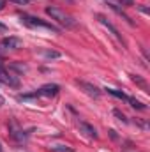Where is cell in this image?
<instances>
[{
    "label": "cell",
    "mask_w": 150,
    "mask_h": 152,
    "mask_svg": "<svg viewBox=\"0 0 150 152\" xmlns=\"http://www.w3.org/2000/svg\"><path fill=\"white\" fill-rule=\"evenodd\" d=\"M46 14L51 16V20H55L57 23H60V25L66 27V28H74L76 27V20L71 14H67L66 11H62L60 7L50 5V7H46Z\"/></svg>",
    "instance_id": "1"
},
{
    "label": "cell",
    "mask_w": 150,
    "mask_h": 152,
    "mask_svg": "<svg viewBox=\"0 0 150 152\" xmlns=\"http://www.w3.org/2000/svg\"><path fill=\"white\" fill-rule=\"evenodd\" d=\"M20 20H21V23H23L25 27H28V28H44V30H50V32H53V34H58V28H57L55 25H51V23L41 20L37 16H32V14H20Z\"/></svg>",
    "instance_id": "2"
},
{
    "label": "cell",
    "mask_w": 150,
    "mask_h": 152,
    "mask_svg": "<svg viewBox=\"0 0 150 152\" xmlns=\"http://www.w3.org/2000/svg\"><path fill=\"white\" fill-rule=\"evenodd\" d=\"M0 83H5V85H9V87H12V88H18L20 87V78L14 75H11L2 64H0Z\"/></svg>",
    "instance_id": "3"
},
{
    "label": "cell",
    "mask_w": 150,
    "mask_h": 152,
    "mask_svg": "<svg viewBox=\"0 0 150 152\" xmlns=\"http://www.w3.org/2000/svg\"><path fill=\"white\" fill-rule=\"evenodd\" d=\"M95 18H97V21H99V23H101V25H103V27H104L106 30H110V34H111V37L115 39V41H117L118 44H122V46L125 44V42H124V39H122V36L118 34V30H117V28L113 27V25L110 23V21H108V20H106V18H104V16H103V14H97Z\"/></svg>",
    "instance_id": "4"
},
{
    "label": "cell",
    "mask_w": 150,
    "mask_h": 152,
    "mask_svg": "<svg viewBox=\"0 0 150 152\" xmlns=\"http://www.w3.org/2000/svg\"><path fill=\"white\" fill-rule=\"evenodd\" d=\"M76 85H78L87 96H90V97H94V99H97V97L101 96V90H99L94 83H88V81H83V80H76Z\"/></svg>",
    "instance_id": "5"
},
{
    "label": "cell",
    "mask_w": 150,
    "mask_h": 152,
    "mask_svg": "<svg viewBox=\"0 0 150 152\" xmlns=\"http://www.w3.org/2000/svg\"><path fill=\"white\" fill-rule=\"evenodd\" d=\"M58 92H60V85H57V83H46L41 88H37L39 97H55Z\"/></svg>",
    "instance_id": "6"
},
{
    "label": "cell",
    "mask_w": 150,
    "mask_h": 152,
    "mask_svg": "<svg viewBox=\"0 0 150 152\" xmlns=\"http://www.w3.org/2000/svg\"><path fill=\"white\" fill-rule=\"evenodd\" d=\"M9 133H11V138H12V140H16V142H20V143L27 142V138H28V133H25L23 129L16 127V124H14V122H11V126H9Z\"/></svg>",
    "instance_id": "7"
},
{
    "label": "cell",
    "mask_w": 150,
    "mask_h": 152,
    "mask_svg": "<svg viewBox=\"0 0 150 152\" xmlns=\"http://www.w3.org/2000/svg\"><path fill=\"white\" fill-rule=\"evenodd\" d=\"M78 129H79V133H83L87 138H94V140H95V138L99 136V134H97V129H95L92 124H88V122H83V120L78 122Z\"/></svg>",
    "instance_id": "8"
},
{
    "label": "cell",
    "mask_w": 150,
    "mask_h": 152,
    "mask_svg": "<svg viewBox=\"0 0 150 152\" xmlns=\"http://www.w3.org/2000/svg\"><path fill=\"white\" fill-rule=\"evenodd\" d=\"M21 39L20 37H14V36H9V37H4L2 39V46L7 48V50H18L21 48Z\"/></svg>",
    "instance_id": "9"
},
{
    "label": "cell",
    "mask_w": 150,
    "mask_h": 152,
    "mask_svg": "<svg viewBox=\"0 0 150 152\" xmlns=\"http://www.w3.org/2000/svg\"><path fill=\"white\" fill-rule=\"evenodd\" d=\"M110 96H113V97H118V99H122V101H125L127 103V99H129V96L127 94H124L122 90H117V88H104Z\"/></svg>",
    "instance_id": "10"
},
{
    "label": "cell",
    "mask_w": 150,
    "mask_h": 152,
    "mask_svg": "<svg viewBox=\"0 0 150 152\" xmlns=\"http://www.w3.org/2000/svg\"><path fill=\"white\" fill-rule=\"evenodd\" d=\"M9 69H11V71H16V73H20V75L28 71V67H27L23 62H12V64L9 66Z\"/></svg>",
    "instance_id": "11"
},
{
    "label": "cell",
    "mask_w": 150,
    "mask_h": 152,
    "mask_svg": "<svg viewBox=\"0 0 150 152\" xmlns=\"http://www.w3.org/2000/svg\"><path fill=\"white\" fill-rule=\"evenodd\" d=\"M127 103H129L133 108H136V110H147V104H143L141 101H138V99H134V97H131V96H129Z\"/></svg>",
    "instance_id": "12"
},
{
    "label": "cell",
    "mask_w": 150,
    "mask_h": 152,
    "mask_svg": "<svg viewBox=\"0 0 150 152\" xmlns=\"http://www.w3.org/2000/svg\"><path fill=\"white\" fill-rule=\"evenodd\" d=\"M18 99H20V101H34V99H39V94H37V90H34V92H30V94H21V96H18Z\"/></svg>",
    "instance_id": "13"
},
{
    "label": "cell",
    "mask_w": 150,
    "mask_h": 152,
    "mask_svg": "<svg viewBox=\"0 0 150 152\" xmlns=\"http://www.w3.org/2000/svg\"><path fill=\"white\" fill-rule=\"evenodd\" d=\"M50 149L53 152H74L71 147H67V145H51Z\"/></svg>",
    "instance_id": "14"
},
{
    "label": "cell",
    "mask_w": 150,
    "mask_h": 152,
    "mask_svg": "<svg viewBox=\"0 0 150 152\" xmlns=\"http://www.w3.org/2000/svg\"><path fill=\"white\" fill-rule=\"evenodd\" d=\"M133 81H134L136 85H140V87H141L143 90H147V88H149V85H147V81H145L143 78H140V76H133Z\"/></svg>",
    "instance_id": "15"
},
{
    "label": "cell",
    "mask_w": 150,
    "mask_h": 152,
    "mask_svg": "<svg viewBox=\"0 0 150 152\" xmlns=\"http://www.w3.org/2000/svg\"><path fill=\"white\" fill-rule=\"evenodd\" d=\"M42 55H44L46 58H58V57H60V53H58V51H50V50L42 51Z\"/></svg>",
    "instance_id": "16"
},
{
    "label": "cell",
    "mask_w": 150,
    "mask_h": 152,
    "mask_svg": "<svg viewBox=\"0 0 150 152\" xmlns=\"http://www.w3.org/2000/svg\"><path fill=\"white\" fill-rule=\"evenodd\" d=\"M113 115H115V117H117L118 120H122L124 124H127V122H129V120H127V117H125V115L122 113L120 110H113Z\"/></svg>",
    "instance_id": "17"
},
{
    "label": "cell",
    "mask_w": 150,
    "mask_h": 152,
    "mask_svg": "<svg viewBox=\"0 0 150 152\" xmlns=\"http://www.w3.org/2000/svg\"><path fill=\"white\" fill-rule=\"evenodd\" d=\"M11 2H14V4H20V5H25V4H30L32 0H11Z\"/></svg>",
    "instance_id": "18"
},
{
    "label": "cell",
    "mask_w": 150,
    "mask_h": 152,
    "mask_svg": "<svg viewBox=\"0 0 150 152\" xmlns=\"http://www.w3.org/2000/svg\"><path fill=\"white\" fill-rule=\"evenodd\" d=\"M108 133H110V136H111L113 140H117V138H118V136H117V133H115V131H113V129H110V131H108Z\"/></svg>",
    "instance_id": "19"
},
{
    "label": "cell",
    "mask_w": 150,
    "mask_h": 152,
    "mask_svg": "<svg viewBox=\"0 0 150 152\" xmlns=\"http://www.w3.org/2000/svg\"><path fill=\"white\" fill-rule=\"evenodd\" d=\"M124 4H125V7H129V5H133L134 2H133V0H124Z\"/></svg>",
    "instance_id": "20"
},
{
    "label": "cell",
    "mask_w": 150,
    "mask_h": 152,
    "mask_svg": "<svg viewBox=\"0 0 150 152\" xmlns=\"http://www.w3.org/2000/svg\"><path fill=\"white\" fill-rule=\"evenodd\" d=\"M5 30H7V27L4 23H0V32H5Z\"/></svg>",
    "instance_id": "21"
},
{
    "label": "cell",
    "mask_w": 150,
    "mask_h": 152,
    "mask_svg": "<svg viewBox=\"0 0 150 152\" xmlns=\"http://www.w3.org/2000/svg\"><path fill=\"white\" fill-rule=\"evenodd\" d=\"M140 11H141V12H145V14H149V9H147V7H140Z\"/></svg>",
    "instance_id": "22"
},
{
    "label": "cell",
    "mask_w": 150,
    "mask_h": 152,
    "mask_svg": "<svg viewBox=\"0 0 150 152\" xmlns=\"http://www.w3.org/2000/svg\"><path fill=\"white\" fill-rule=\"evenodd\" d=\"M4 5H5V0H0V11L4 9Z\"/></svg>",
    "instance_id": "23"
},
{
    "label": "cell",
    "mask_w": 150,
    "mask_h": 152,
    "mask_svg": "<svg viewBox=\"0 0 150 152\" xmlns=\"http://www.w3.org/2000/svg\"><path fill=\"white\" fill-rule=\"evenodd\" d=\"M4 103H5V99H4V97L0 96V106H4Z\"/></svg>",
    "instance_id": "24"
},
{
    "label": "cell",
    "mask_w": 150,
    "mask_h": 152,
    "mask_svg": "<svg viewBox=\"0 0 150 152\" xmlns=\"http://www.w3.org/2000/svg\"><path fill=\"white\" fill-rule=\"evenodd\" d=\"M0 151H2V147H0Z\"/></svg>",
    "instance_id": "25"
}]
</instances>
